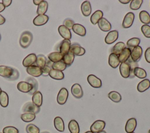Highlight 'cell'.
<instances>
[{
    "label": "cell",
    "instance_id": "1",
    "mask_svg": "<svg viewBox=\"0 0 150 133\" xmlns=\"http://www.w3.org/2000/svg\"><path fill=\"white\" fill-rule=\"evenodd\" d=\"M0 76L8 80L13 81L19 78V73L15 68L6 66H0Z\"/></svg>",
    "mask_w": 150,
    "mask_h": 133
},
{
    "label": "cell",
    "instance_id": "2",
    "mask_svg": "<svg viewBox=\"0 0 150 133\" xmlns=\"http://www.w3.org/2000/svg\"><path fill=\"white\" fill-rule=\"evenodd\" d=\"M33 40V35L32 33L28 30L24 31L22 33L20 39H19V44L23 48H27L30 45Z\"/></svg>",
    "mask_w": 150,
    "mask_h": 133
},
{
    "label": "cell",
    "instance_id": "3",
    "mask_svg": "<svg viewBox=\"0 0 150 133\" xmlns=\"http://www.w3.org/2000/svg\"><path fill=\"white\" fill-rule=\"evenodd\" d=\"M70 40L67 39H64L60 43L58 46V52L64 55L70 52Z\"/></svg>",
    "mask_w": 150,
    "mask_h": 133
},
{
    "label": "cell",
    "instance_id": "4",
    "mask_svg": "<svg viewBox=\"0 0 150 133\" xmlns=\"http://www.w3.org/2000/svg\"><path fill=\"white\" fill-rule=\"evenodd\" d=\"M68 96H69V93H68L67 90L64 87L62 88L60 90V91L57 94V103L60 105L64 104L66 103V102L67 101Z\"/></svg>",
    "mask_w": 150,
    "mask_h": 133
},
{
    "label": "cell",
    "instance_id": "5",
    "mask_svg": "<svg viewBox=\"0 0 150 133\" xmlns=\"http://www.w3.org/2000/svg\"><path fill=\"white\" fill-rule=\"evenodd\" d=\"M105 126V121L103 120H97L94 121L90 127V131L93 133H97L104 129Z\"/></svg>",
    "mask_w": 150,
    "mask_h": 133
},
{
    "label": "cell",
    "instance_id": "6",
    "mask_svg": "<svg viewBox=\"0 0 150 133\" xmlns=\"http://www.w3.org/2000/svg\"><path fill=\"white\" fill-rule=\"evenodd\" d=\"M135 15L132 12H128L124 18L122 26L124 28H129L133 23Z\"/></svg>",
    "mask_w": 150,
    "mask_h": 133
},
{
    "label": "cell",
    "instance_id": "7",
    "mask_svg": "<svg viewBox=\"0 0 150 133\" xmlns=\"http://www.w3.org/2000/svg\"><path fill=\"white\" fill-rule=\"evenodd\" d=\"M142 54V49L140 46H138L131 50L130 57L135 62H137L139 61Z\"/></svg>",
    "mask_w": 150,
    "mask_h": 133
},
{
    "label": "cell",
    "instance_id": "8",
    "mask_svg": "<svg viewBox=\"0 0 150 133\" xmlns=\"http://www.w3.org/2000/svg\"><path fill=\"white\" fill-rule=\"evenodd\" d=\"M120 73L121 76L125 79L128 78L130 75V66L129 64L126 62L121 63L119 68Z\"/></svg>",
    "mask_w": 150,
    "mask_h": 133
},
{
    "label": "cell",
    "instance_id": "9",
    "mask_svg": "<svg viewBox=\"0 0 150 133\" xmlns=\"http://www.w3.org/2000/svg\"><path fill=\"white\" fill-rule=\"evenodd\" d=\"M40 107L35 105L32 102H28L23 105V111L24 112H32L36 114L40 111Z\"/></svg>",
    "mask_w": 150,
    "mask_h": 133
},
{
    "label": "cell",
    "instance_id": "10",
    "mask_svg": "<svg viewBox=\"0 0 150 133\" xmlns=\"http://www.w3.org/2000/svg\"><path fill=\"white\" fill-rule=\"evenodd\" d=\"M87 81L94 88H100L102 86L101 80L95 75L90 74L87 77Z\"/></svg>",
    "mask_w": 150,
    "mask_h": 133
},
{
    "label": "cell",
    "instance_id": "11",
    "mask_svg": "<svg viewBox=\"0 0 150 133\" xmlns=\"http://www.w3.org/2000/svg\"><path fill=\"white\" fill-rule=\"evenodd\" d=\"M70 52L73 53L74 55L80 56L84 54L86 50L79 44L77 43H74L70 46Z\"/></svg>",
    "mask_w": 150,
    "mask_h": 133
},
{
    "label": "cell",
    "instance_id": "12",
    "mask_svg": "<svg viewBox=\"0 0 150 133\" xmlns=\"http://www.w3.org/2000/svg\"><path fill=\"white\" fill-rule=\"evenodd\" d=\"M118 37V32L116 30L110 31L107 35H106L104 41L105 42L108 44L110 45L115 42Z\"/></svg>",
    "mask_w": 150,
    "mask_h": 133
},
{
    "label": "cell",
    "instance_id": "13",
    "mask_svg": "<svg viewBox=\"0 0 150 133\" xmlns=\"http://www.w3.org/2000/svg\"><path fill=\"white\" fill-rule=\"evenodd\" d=\"M71 93L76 98H81L83 96V91L79 84L75 83L71 87Z\"/></svg>",
    "mask_w": 150,
    "mask_h": 133
},
{
    "label": "cell",
    "instance_id": "14",
    "mask_svg": "<svg viewBox=\"0 0 150 133\" xmlns=\"http://www.w3.org/2000/svg\"><path fill=\"white\" fill-rule=\"evenodd\" d=\"M98 26L100 29L103 32H108L111 29V23L104 18H102L97 23Z\"/></svg>",
    "mask_w": 150,
    "mask_h": 133
},
{
    "label": "cell",
    "instance_id": "15",
    "mask_svg": "<svg viewBox=\"0 0 150 133\" xmlns=\"http://www.w3.org/2000/svg\"><path fill=\"white\" fill-rule=\"evenodd\" d=\"M27 73L33 76V77H39L42 74V69L36 65H32L26 68Z\"/></svg>",
    "mask_w": 150,
    "mask_h": 133
},
{
    "label": "cell",
    "instance_id": "16",
    "mask_svg": "<svg viewBox=\"0 0 150 133\" xmlns=\"http://www.w3.org/2000/svg\"><path fill=\"white\" fill-rule=\"evenodd\" d=\"M36 60V55L35 53H30L28 54L23 60L22 64L24 67H28L34 65Z\"/></svg>",
    "mask_w": 150,
    "mask_h": 133
},
{
    "label": "cell",
    "instance_id": "17",
    "mask_svg": "<svg viewBox=\"0 0 150 133\" xmlns=\"http://www.w3.org/2000/svg\"><path fill=\"white\" fill-rule=\"evenodd\" d=\"M137 127V120L135 118H131L127 120L125 127V130L127 133H131L134 131L135 128Z\"/></svg>",
    "mask_w": 150,
    "mask_h": 133
},
{
    "label": "cell",
    "instance_id": "18",
    "mask_svg": "<svg viewBox=\"0 0 150 133\" xmlns=\"http://www.w3.org/2000/svg\"><path fill=\"white\" fill-rule=\"evenodd\" d=\"M58 32L60 35L63 38H64V39L70 40L71 38V33L70 30H69L64 25H60L59 26Z\"/></svg>",
    "mask_w": 150,
    "mask_h": 133
},
{
    "label": "cell",
    "instance_id": "19",
    "mask_svg": "<svg viewBox=\"0 0 150 133\" xmlns=\"http://www.w3.org/2000/svg\"><path fill=\"white\" fill-rule=\"evenodd\" d=\"M48 20L49 16L47 15H39L34 18L33 23L35 26H42L46 24Z\"/></svg>",
    "mask_w": 150,
    "mask_h": 133
},
{
    "label": "cell",
    "instance_id": "20",
    "mask_svg": "<svg viewBox=\"0 0 150 133\" xmlns=\"http://www.w3.org/2000/svg\"><path fill=\"white\" fill-rule=\"evenodd\" d=\"M91 6L89 1H85L81 5V11L84 16H88L91 12Z\"/></svg>",
    "mask_w": 150,
    "mask_h": 133
},
{
    "label": "cell",
    "instance_id": "21",
    "mask_svg": "<svg viewBox=\"0 0 150 133\" xmlns=\"http://www.w3.org/2000/svg\"><path fill=\"white\" fill-rule=\"evenodd\" d=\"M130 55H131V49L128 47H125L119 54V55H118L120 62V63L126 62L127 60L130 57Z\"/></svg>",
    "mask_w": 150,
    "mask_h": 133
},
{
    "label": "cell",
    "instance_id": "22",
    "mask_svg": "<svg viewBox=\"0 0 150 133\" xmlns=\"http://www.w3.org/2000/svg\"><path fill=\"white\" fill-rule=\"evenodd\" d=\"M73 31L80 36H84L86 34V29L84 26L79 23H74L72 28Z\"/></svg>",
    "mask_w": 150,
    "mask_h": 133
},
{
    "label": "cell",
    "instance_id": "23",
    "mask_svg": "<svg viewBox=\"0 0 150 133\" xmlns=\"http://www.w3.org/2000/svg\"><path fill=\"white\" fill-rule=\"evenodd\" d=\"M120 63V60L118 59V57L117 55L113 54V53H111L109 55L108 64L112 68H113V69L117 68L119 66Z\"/></svg>",
    "mask_w": 150,
    "mask_h": 133
},
{
    "label": "cell",
    "instance_id": "24",
    "mask_svg": "<svg viewBox=\"0 0 150 133\" xmlns=\"http://www.w3.org/2000/svg\"><path fill=\"white\" fill-rule=\"evenodd\" d=\"M150 87V81L147 79H144L143 80L141 81L137 85V90L140 92L142 93L148 90Z\"/></svg>",
    "mask_w": 150,
    "mask_h": 133
},
{
    "label": "cell",
    "instance_id": "25",
    "mask_svg": "<svg viewBox=\"0 0 150 133\" xmlns=\"http://www.w3.org/2000/svg\"><path fill=\"white\" fill-rule=\"evenodd\" d=\"M32 103L36 106L40 107L42 104L43 97L42 93L37 91L32 95Z\"/></svg>",
    "mask_w": 150,
    "mask_h": 133
},
{
    "label": "cell",
    "instance_id": "26",
    "mask_svg": "<svg viewBox=\"0 0 150 133\" xmlns=\"http://www.w3.org/2000/svg\"><path fill=\"white\" fill-rule=\"evenodd\" d=\"M63 55L59 52H52L48 55L49 60L52 63H55L62 60Z\"/></svg>",
    "mask_w": 150,
    "mask_h": 133
},
{
    "label": "cell",
    "instance_id": "27",
    "mask_svg": "<svg viewBox=\"0 0 150 133\" xmlns=\"http://www.w3.org/2000/svg\"><path fill=\"white\" fill-rule=\"evenodd\" d=\"M54 125L55 128L59 132H63L64 130V124L63 119L60 117H56L54 119Z\"/></svg>",
    "mask_w": 150,
    "mask_h": 133
},
{
    "label": "cell",
    "instance_id": "28",
    "mask_svg": "<svg viewBox=\"0 0 150 133\" xmlns=\"http://www.w3.org/2000/svg\"><path fill=\"white\" fill-rule=\"evenodd\" d=\"M126 47L125 45L122 42H120L117 43L111 49V53L115 54L116 55H119V54Z\"/></svg>",
    "mask_w": 150,
    "mask_h": 133
},
{
    "label": "cell",
    "instance_id": "29",
    "mask_svg": "<svg viewBox=\"0 0 150 133\" xmlns=\"http://www.w3.org/2000/svg\"><path fill=\"white\" fill-rule=\"evenodd\" d=\"M103 13L100 10L95 11L90 17V21L93 25H96L100 19L103 18Z\"/></svg>",
    "mask_w": 150,
    "mask_h": 133
},
{
    "label": "cell",
    "instance_id": "30",
    "mask_svg": "<svg viewBox=\"0 0 150 133\" xmlns=\"http://www.w3.org/2000/svg\"><path fill=\"white\" fill-rule=\"evenodd\" d=\"M74 54L73 53L69 52L63 55L62 61L66 64L67 67H69L71 65V64L74 61Z\"/></svg>",
    "mask_w": 150,
    "mask_h": 133
},
{
    "label": "cell",
    "instance_id": "31",
    "mask_svg": "<svg viewBox=\"0 0 150 133\" xmlns=\"http://www.w3.org/2000/svg\"><path fill=\"white\" fill-rule=\"evenodd\" d=\"M68 128L70 133H79L80 132L79 124L74 120H71L70 121L68 125Z\"/></svg>",
    "mask_w": 150,
    "mask_h": 133
},
{
    "label": "cell",
    "instance_id": "32",
    "mask_svg": "<svg viewBox=\"0 0 150 133\" xmlns=\"http://www.w3.org/2000/svg\"><path fill=\"white\" fill-rule=\"evenodd\" d=\"M139 18L140 21L145 25L150 23V15L146 11H142L139 12Z\"/></svg>",
    "mask_w": 150,
    "mask_h": 133
},
{
    "label": "cell",
    "instance_id": "33",
    "mask_svg": "<svg viewBox=\"0 0 150 133\" xmlns=\"http://www.w3.org/2000/svg\"><path fill=\"white\" fill-rule=\"evenodd\" d=\"M49 76L56 80H62L64 79V74L62 71L57 70H54V69H52L49 73Z\"/></svg>",
    "mask_w": 150,
    "mask_h": 133
},
{
    "label": "cell",
    "instance_id": "34",
    "mask_svg": "<svg viewBox=\"0 0 150 133\" xmlns=\"http://www.w3.org/2000/svg\"><path fill=\"white\" fill-rule=\"evenodd\" d=\"M47 60L46 57L43 54H38V56H36V60L35 62L36 66L42 69L46 65Z\"/></svg>",
    "mask_w": 150,
    "mask_h": 133
},
{
    "label": "cell",
    "instance_id": "35",
    "mask_svg": "<svg viewBox=\"0 0 150 133\" xmlns=\"http://www.w3.org/2000/svg\"><path fill=\"white\" fill-rule=\"evenodd\" d=\"M48 8V4L46 1H42L38 5L36 13L39 15H45Z\"/></svg>",
    "mask_w": 150,
    "mask_h": 133
},
{
    "label": "cell",
    "instance_id": "36",
    "mask_svg": "<svg viewBox=\"0 0 150 133\" xmlns=\"http://www.w3.org/2000/svg\"><path fill=\"white\" fill-rule=\"evenodd\" d=\"M108 97L114 103H119L121 100V94L115 91H110L108 94Z\"/></svg>",
    "mask_w": 150,
    "mask_h": 133
},
{
    "label": "cell",
    "instance_id": "37",
    "mask_svg": "<svg viewBox=\"0 0 150 133\" xmlns=\"http://www.w3.org/2000/svg\"><path fill=\"white\" fill-rule=\"evenodd\" d=\"M140 41V39L138 37H132L127 41V46L128 48L130 49L131 50L134 47L139 46Z\"/></svg>",
    "mask_w": 150,
    "mask_h": 133
},
{
    "label": "cell",
    "instance_id": "38",
    "mask_svg": "<svg viewBox=\"0 0 150 133\" xmlns=\"http://www.w3.org/2000/svg\"><path fill=\"white\" fill-rule=\"evenodd\" d=\"M9 103V97L6 92L4 91H1L0 93V104L3 107H6L8 106Z\"/></svg>",
    "mask_w": 150,
    "mask_h": 133
},
{
    "label": "cell",
    "instance_id": "39",
    "mask_svg": "<svg viewBox=\"0 0 150 133\" xmlns=\"http://www.w3.org/2000/svg\"><path fill=\"white\" fill-rule=\"evenodd\" d=\"M134 74L135 76L137 77L139 79H144L146 77V71L139 67L135 68L134 70Z\"/></svg>",
    "mask_w": 150,
    "mask_h": 133
},
{
    "label": "cell",
    "instance_id": "40",
    "mask_svg": "<svg viewBox=\"0 0 150 133\" xmlns=\"http://www.w3.org/2000/svg\"><path fill=\"white\" fill-rule=\"evenodd\" d=\"M127 62L129 64V66H130V75H129V78H134L135 77V76L134 74V70L135 69V68L138 67V62H134L131 57H129Z\"/></svg>",
    "mask_w": 150,
    "mask_h": 133
},
{
    "label": "cell",
    "instance_id": "41",
    "mask_svg": "<svg viewBox=\"0 0 150 133\" xmlns=\"http://www.w3.org/2000/svg\"><path fill=\"white\" fill-rule=\"evenodd\" d=\"M21 118L22 121L29 122L35 120V114L32 112H24L21 115Z\"/></svg>",
    "mask_w": 150,
    "mask_h": 133
},
{
    "label": "cell",
    "instance_id": "42",
    "mask_svg": "<svg viewBox=\"0 0 150 133\" xmlns=\"http://www.w3.org/2000/svg\"><path fill=\"white\" fill-rule=\"evenodd\" d=\"M66 67H67V66L62 60L57 62L55 63H53V64H52V69L57 70L61 71L64 70L66 69Z\"/></svg>",
    "mask_w": 150,
    "mask_h": 133
},
{
    "label": "cell",
    "instance_id": "43",
    "mask_svg": "<svg viewBox=\"0 0 150 133\" xmlns=\"http://www.w3.org/2000/svg\"><path fill=\"white\" fill-rule=\"evenodd\" d=\"M52 64H53V63L52 62H50L49 60H47L46 65L42 69L43 76H47L49 75L50 71L52 69Z\"/></svg>",
    "mask_w": 150,
    "mask_h": 133
},
{
    "label": "cell",
    "instance_id": "44",
    "mask_svg": "<svg viewBox=\"0 0 150 133\" xmlns=\"http://www.w3.org/2000/svg\"><path fill=\"white\" fill-rule=\"evenodd\" d=\"M142 2V0H132L130 2L129 8L132 10H137L140 8Z\"/></svg>",
    "mask_w": 150,
    "mask_h": 133
},
{
    "label": "cell",
    "instance_id": "45",
    "mask_svg": "<svg viewBox=\"0 0 150 133\" xmlns=\"http://www.w3.org/2000/svg\"><path fill=\"white\" fill-rule=\"evenodd\" d=\"M26 131L27 133H39V128L33 124H29L26 127Z\"/></svg>",
    "mask_w": 150,
    "mask_h": 133
},
{
    "label": "cell",
    "instance_id": "46",
    "mask_svg": "<svg viewBox=\"0 0 150 133\" xmlns=\"http://www.w3.org/2000/svg\"><path fill=\"white\" fill-rule=\"evenodd\" d=\"M141 30L145 37L150 38V26L148 25H143L141 26Z\"/></svg>",
    "mask_w": 150,
    "mask_h": 133
},
{
    "label": "cell",
    "instance_id": "47",
    "mask_svg": "<svg viewBox=\"0 0 150 133\" xmlns=\"http://www.w3.org/2000/svg\"><path fill=\"white\" fill-rule=\"evenodd\" d=\"M74 25V22L73 20H72L70 18H67L64 20L63 25H64L67 28H68L69 30H70V29H72L73 26Z\"/></svg>",
    "mask_w": 150,
    "mask_h": 133
},
{
    "label": "cell",
    "instance_id": "48",
    "mask_svg": "<svg viewBox=\"0 0 150 133\" xmlns=\"http://www.w3.org/2000/svg\"><path fill=\"white\" fill-rule=\"evenodd\" d=\"M3 133H19V130L14 127L8 126L3 129Z\"/></svg>",
    "mask_w": 150,
    "mask_h": 133
},
{
    "label": "cell",
    "instance_id": "49",
    "mask_svg": "<svg viewBox=\"0 0 150 133\" xmlns=\"http://www.w3.org/2000/svg\"><path fill=\"white\" fill-rule=\"evenodd\" d=\"M145 59L148 63H150V47H148L145 52Z\"/></svg>",
    "mask_w": 150,
    "mask_h": 133
},
{
    "label": "cell",
    "instance_id": "50",
    "mask_svg": "<svg viewBox=\"0 0 150 133\" xmlns=\"http://www.w3.org/2000/svg\"><path fill=\"white\" fill-rule=\"evenodd\" d=\"M2 3L4 5V6L6 8V7L9 6L11 4L12 1L11 0H2Z\"/></svg>",
    "mask_w": 150,
    "mask_h": 133
},
{
    "label": "cell",
    "instance_id": "51",
    "mask_svg": "<svg viewBox=\"0 0 150 133\" xmlns=\"http://www.w3.org/2000/svg\"><path fill=\"white\" fill-rule=\"evenodd\" d=\"M5 22V19L4 17H3V16H2L0 14V25H3L4 23Z\"/></svg>",
    "mask_w": 150,
    "mask_h": 133
},
{
    "label": "cell",
    "instance_id": "52",
    "mask_svg": "<svg viewBox=\"0 0 150 133\" xmlns=\"http://www.w3.org/2000/svg\"><path fill=\"white\" fill-rule=\"evenodd\" d=\"M118 1H119L120 3L122 4H128V3H129V2H131L130 0H119Z\"/></svg>",
    "mask_w": 150,
    "mask_h": 133
},
{
    "label": "cell",
    "instance_id": "53",
    "mask_svg": "<svg viewBox=\"0 0 150 133\" xmlns=\"http://www.w3.org/2000/svg\"><path fill=\"white\" fill-rule=\"evenodd\" d=\"M42 1V0H33V3H34V4L35 5H39L40 3H41V2Z\"/></svg>",
    "mask_w": 150,
    "mask_h": 133
},
{
    "label": "cell",
    "instance_id": "54",
    "mask_svg": "<svg viewBox=\"0 0 150 133\" xmlns=\"http://www.w3.org/2000/svg\"><path fill=\"white\" fill-rule=\"evenodd\" d=\"M5 7L2 4V3H0V12H2L5 9Z\"/></svg>",
    "mask_w": 150,
    "mask_h": 133
},
{
    "label": "cell",
    "instance_id": "55",
    "mask_svg": "<svg viewBox=\"0 0 150 133\" xmlns=\"http://www.w3.org/2000/svg\"><path fill=\"white\" fill-rule=\"evenodd\" d=\"M97 133H107V132H105V131L103 130V131H100V132H97Z\"/></svg>",
    "mask_w": 150,
    "mask_h": 133
},
{
    "label": "cell",
    "instance_id": "56",
    "mask_svg": "<svg viewBox=\"0 0 150 133\" xmlns=\"http://www.w3.org/2000/svg\"><path fill=\"white\" fill-rule=\"evenodd\" d=\"M84 133H93V132H92L91 131H87V132H86Z\"/></svg>",
    "mask_w": 150,
    "mask_h": 133
},
{
    "label": "cell",
    "instance_id": "57",
    "mask_svg": "<svg viewBox=\"0 0 150 133\" xmlns=\"http://www.w3.org/2000/svg\"><path fill=\"white\" fill-rule=\"evenodd\" d=\"M41 133H49V132H47V131H45V132H41Z\"/></svg>",
    "mask_w": 150,
    "mask_h": 133
},
{
    "label": "cell",
    "instance_id": "58",
    "mask_svg": "<svg viewBox=\"0 0 150 133\" xmlns=\"http://www.w3.org/2000/svg\"><path fill=\"white\" fill-rule=\"evenodd\" d=\"M1 34H0V40H1Z\"/></svg>",
    "mask_w": 150,
    "mask_h": 133
},
{
    "label": "cell",
    "instance_id": "59",
    "mask_svg": "<svg viewBox=\"0 0 150 133\" xmlns=\"http://www.w3.org/2000/svg\"><path fill=\"white\" fill-rule=\"evenodd\" d=\"M1 93V88H0V93Z\"/></svg>",
    "mask_w": 150,
    "mask_h": 133
},
{
    "label": "cell",
    "instance_id": "60",
    "mask_svg": "<svg viewBox=\"0 0 150 133\" xmlns=\"http://www.w3.org/2000/svg\"><path fill=\"white\" fill-rule=\"evenodd\" d=\"M148 133H150V129L148 131Z\"/></svg>",
    "mask_w": 150,
    "mask_h": 133
},
{
    "label": "cell",
    "instance_id": "61",
    "mask_svg": "<svg viewBox=\"0 0 150 133\" xmlns=\"http://www.w3.org/2000/svg\"><path fill=\"white\" fill-rule=\"evenodd\" d=\"M131 133H134V132H131Z\"/></svg>",
    "mask_w": 150,
    "mask_h": 133
}]
</instances>
